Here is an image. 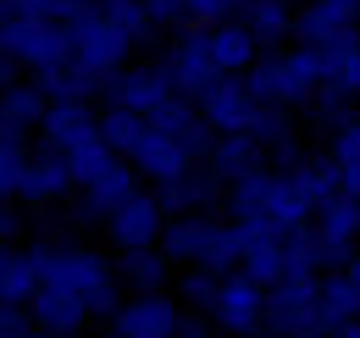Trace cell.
Here are the masks:
<instances>
[{
	"label": "cell",
	"mask_w": 360,
	"mask_h": 338,
	"mask_svg": "<svg viewBox=\"0 0 360 338\" xmlns=\"http://www.w3.org/2000/svg\"><path fill=\"white\" fill-rule=\"evenodd\" d=\"M222 194H227V183L211 167H194L183 177H172V183H155V200L167 206V216H211Z\"/></svg>",
	"instance_id": "5bb4252c"
},
{
	"label": "cell",
	"mask_w": 360,
	"mask_h": 338,
	"mask_svg": "<svg viewBox=\"0 0 360 338\" xmlns=\"http://www.w3.org/2000/svg\"><path fill=\"white\" fill-rule=\"evenodd\" d=\"M0 111H6L11 123L28 133V127H39V123H45L50 100H45V89H39V84H22V78H17L11 89H0Z\"/></svg>",
	"instance_id": "f546056e"
},
{
	"label": "cell",
	"mask_w": 360,
	"mask_h": 338,
	"mask_svg": "<svg viewBox=\"0 0 360 338\" xmlns=\"http://www.w3.org/2000/svg\"><path fill=\"white\" fill-rule=\"evenodd\" d=\"M72 189H78V177H72V161H67V156L39 150V156L28 161V177H22V200H28V206H56V200H67Z\"/></svg>",
	"instance_id": "ac0fdd59"
},
{
	"label": "cell",
	"mask_w": 360,
	"mask_h": 338,
	"mask_svg": "<svg viewBox=\"0 0 360 338\" xmlns=\"http://www.w3.org/2000/svg\"><path fill=\"white\" fill-rule=\"evenodd\" d=\"M305 111H311V123H316V127H333V133H338V127H349V123H355V94L321 89V94H316Z\"/></svg>",
	"instance_id": "d590c367"
},
{
	"label": "cell",
	"mask_w": 360,
	"mask_h": 338,
	"mask_svg": "<svg viewBox=\"0 0 360 338\" xmlns=\"http://www.w3.org/2000/svg\"><path fill=\"white\" fill-rule=\"evenodd\" d=\"M172 100H178V89H172V78H167L161 67H128V73L111 78V106L134 111V117H144V123L161 117Z\"/></svg>",
	"instance_id": "8fae6325"
},
{
	"label": "cell",
	"mask_w": 360,
	"mask_h": 338,
	"mask_svg": "<svg viewBox=\"0 0 360 338\" xmlns=\"http://www.w3.org/2000/svg\"><path fill=\"white\" fill-rule=\"evenodd\" d=\"M6 11H11V0H0V17H6Z\"/></svg>",
	"instance_id": "c3c4849f"
},
{
	"label": "cell",
	"mask_w": 360,
	"mask_h": 338,
	"mask_svg": "<svg viewBox=\"0 0 360 338\" xmlns=\"http://www.w3.org/2000/svg\"><path fill=\"white\" fill-rule=\"evenodd\" d=\"M28 311H34V327L50 338H84V327L94 322V311L78 294H67V289H39Z\"/></svg>",
	"instance_id": "e0dca14e"
},
{
	"label": "cell",
	"mask_w": 360,
	"mask_h": 338,
	"mask_svg": "<svg viewBox=\"0 0 360 338\" xmlns=\"http://www.w3.org/2000/svg\"><path fill=\"white\" fill-rule=\"evenodd\" d=\"M17 73H22V67H17V61H11L6 50H0V89H11V84H17Z\"/></svg>",
	"instance_id": "7bdbcfd3"
},
{
	"label": "cell",
	"mask_w": 360,
	"mask_h": 338,
	"mask_svg": "<svg viewBox=\"0 0 360 338\" xmlns=\"http://www.w3.org/2000/svg\"><path fill=\"white\" fill-rule=\"evenodd\" d=\"M344 277H349V283H355V289H360V250L349 255V261H344Z\"/></svg>",
	"instance_id": "f6af8a7d"
},
{
	"label": "cell",
	"mask_w": 360,
	"mask_h": 338,
	"mask_svg": "<svg viewBox=\"0 0 360 338\" xmlns=\"http://www.w3.org/2000/svg\"><path fill=\"white\" fill-rule=\"evenodd\" d=\"M333 338H360V322H349V327H338Z\"/></svg>",
	"instance_id": "bcb514c9"
},
{
	"label": "cell",
	"mask_w": 360,
	"mask_h": 338,
	"mask_svg": "<svg viewBox=\"0 0 360 338\" xmlns=\"http://www.w3.org/2000/svg\"><path fill=\"white\" fill-rule=\"evenodd\" d=\"M311 50V44H305ZM316 56V78L321 89H338V94H355L360 100V39H344V44H321L311 50Z\"/></svg>",
	"instance_id": "603a6c76"
},
{
	"label": "cell",
	"mask_w": 360,
	"mask_h": 338,
	"mask_svg": "<svg viewBox=\"0 0 360 338\" xmlns=\"http://www.w3.org/2000/svg\"><path fill=\"white\" fill-rule=\"evenodd\" d=\"M316 244H321V266H344L360 250V200L355 194H338L316 211Z\"/></svg>",
	"instance_id": "30bf717a"
},
{
	"label": "cell",
	"mask_w": 360,
	"mask_h": 338,
	"mask_svg": "<svg viewBox=\"0 0 360 338\" xmlns=\"http://www.w3.org/2000/svg\"><path fill=\"white\" fill-rule=\"evenodd\" d=\"M316 338H327V333H316Z\"/></svg>",
	"instance_id": "f907efd6"
},
{
	"label": "cell",
	"mask_w": 360,
	"mask_h": 338,
	"mask_svg": "<svg viewBox=\"0 0 360 338\" xmlns=\"http://www.w3.org/2000/svg\"><path fill=\"white\" fill-rule=\"evenodd\" d=\"M271 156H266V144L255 139V133H222L217 139V150H211V161L205 167L217 172L222 183H238L244 172H255V167H266Z\"/></svg>",
	"instance_id": "7402d4cb"
},
{
	"label": "cell",
	"mask_w": 360,
	"mask_h": 338,
	"mask_svg": "<svg viewBox=\"0 0 360 338\" xmlns=\"http://www.w3.org/2000/svg\"><path fill=\"white\" fill-rule=\"evenodd\" d=\"M167 222H172L167 206H161L155 194H144V189H139L134 200H128V206H117L100 227L111 233V244H117V250H144V244H161Z\"/></svg>",
	"instance_id": "ba28073f"
},
{
	"label": "cell",
	"mask_w": 360,
	"mask_h": 338,
	"mask_svg": "<svg viewBox=\"0 0 360 338\" xmlns=\"http://www.w3.org/2000/svg\"><path fill=\"white\" fill-rule=\"evenodd\" d=\"M161 73L172 78V89H178L183 100H200L205 89L217 84V78H227L222 67H217V56H211V44H205V28H194V34H183L172 50H167V61H161Z\"/></svg>",
	"instance_id": "52a82bcc"
},
{
	"label": "cell",
	"mask_w": 360,
	"mask_h": 338,
	"mask_svg": "<svg viewBox=\"0 0 360 338\" xmlns=\"http://www.w3.org/2000/svg\"><path fill=\"white\" fill-rule=\"evenodd\" d=\"M0 50H6L22 73H45V67L72 61V34H67L61 23L11 11V17H0Z\"/></svg>",
	"instance_id": "3957f363"
},
{
	"label": "cell",
	"mask_w": 360,
	"mask_h": 338,
	"mask_svg": "<svg viewBox=\"0 0 360 338\" xmlns=\"http://www.w3.org/2000/svg\"><path fill=\"white\" fill-rule=\"evenodd\" d=\"M39 133H45V150H56V156H72V150H84L89 139H100V117H94L84 100H50L45 123H39Z\"/></svg>",
	"instance_id": "2e32d148"
},
{
	"label": "cell",
	"mask_w": 360,
	"mask_h": 338,
	"mask_svg": "<svg viewBox=\"0 0 360 338\" xmlns=\"http://www.w3.org/2000/svg\"><path fill=\"white\" fill-rule=\"evenodd\" d=\"M28 144H0V200H22V177H28Z\"/></svg>",
	"instance_id": "74e56055"
},
{
	"label": "cell",
	"mask_w": 360,
	"mask_h": 338,
	"mask_svg": "<svg viewBox=\"0 0 360 338\" xmlns=\"http://www.w3.org/2000/svg\"><path fill=\"white\" fill-rule=\"evenodd\" d=\"M194 106H200V117L217 127V133H250V127H255V117H261V100L250 94V84H244V78H233V73H227V78H217V84L205 89Z\"/></svg>",
	"instance_id": "9c48e42d"
},
{
	"label": "cell",
	"mask_w": 360,
	"mask_h": 338,
	"mask_svg": "<svg viewBox=\"0 0 360 338\" xmlns=\"http://www.w3.org/2000/svg\"><path fill=\"white\" fill-rule=\"evenodd\" d=\"M250 94L261 106H277V111H305L316 94H321V78H316V56L300 44V50H271L261 56L250 73H244Z\"/></svg>",
	"instance_id": "7a4b0ae2"
},
{
	"label": "cell",
	"mask_w": 360,
	"mask_h": 338,
	"mask_svg": "<svg viewBox=\"0 0 360 338\" xmlns=\"http://www.w3.org/2000/svg\"><path fill=\"white\" fill-rule=\"evenodd\" d=\"M100 133H105V144L128 161V156L139 150V139L150 133V123H144V117H134V111H122V106H105V111H100Z\"/></svg>",
	"instance_id": "1f68e13d"
},
{
	"label": "cell",
	"mask_w": 360,
	"mask_h": 338,
	"mask_svg": "<svg viewBox=\"0 0 360 338\" xmlns=\"http://www.w3.org/2000/svg\"><path fill=\"white\" fill-rule=\"evenodd\" d=\"M211 322H217L227 338L261 333V327H266V289H261L255 277H244V272H227V277H222V294H217V311H211Z\"/></svg>",
	"instance_id": "8992f818"
},
{
	"label": "cell",
	"mask_w": 360,
	"mask_h": 338,
	"mask_svg": "<svg viewBox=\"0 0 360 338\" xmlns=\"http://www.w3.org/2000/svg\"><path fill=\"white\" fill-rule=\"evenodd\" d=\"M355 28H360V0H311L294 17V39L311 44V50L355 39Z\"/></svg>",
	"instance_id": "7c38bea8"
},
{
	"label": "cell",
	"mask_w": 360,
	"mask_h": 338,
	"mask_svg": "<svg viewBox=\"0 0 360 338\" xmlns=\"http://www.w3.org/2000/svg\"><path fill=\"white\" fill-rule=\"evenodd\" d=\"M294 17H300V11H294L288 0H250L238 23H244V28L255 34V44L266 50V44H283L288 34H294Z\"/></svg>",
	"instance_id": "484cf974"
},
{
	"label": "cell",
	"mask_w": 360,
	"mask_h": 338,
	"mask_svg": "<svg viewBox=\"0 0 360 338\" xmlns=\"http://www.w3.org/2000/svg\"><path fill=\"white\" fill-rule=\"evenodd\" d=\"M11 233H17V211H11V206H6V200H0V244H6V239H11Z\"/></svg>",
	"instance_id": "ee69618b"
},
{
	"label": "cell",
	"mask_w": 360,
	"mask_h": 338,
	"mask_svg": "<svg viewBox=\"0 0 360 338\" xmlns=\"http://www.w3.org/2000/svg\"><path fill=\"white\" fill-rule=\"evenodd\" d=\"M155 28H188V0H144Z\"/></svg>",
	"instance_id": "60d3db41"
},
{
	"label": "cell",
	"mask_w": 360,
	"mask_h": 338,
	"mask_svg": "<svg viewBox=\"0 0 360 338\" xmlns=\"http://www.w3.org/2000/svg\"><path fill=\"white\" fill-rule=\"evenodd\" d=\"M134 194H139V167L117 156V161L100 172L94 183H84V211H89L94 222H105V216L117 211V206H128Z\"/></svg>",
	"instance_id": "d6986e66"
},
{
	"label": "cell",
	"mask_w": 360,
	"mask_h": 338,
	"mask_svg": "<svg viewBox=\"0 0 360 338\" xmlns=\"http://www.w3.org/2000/svg\"><path fill=\"white\" fill-rule=\"evenodd\" d=\"M217 294H222V277L217 272H205V266H188L178 283V299L188 311H217Z\"/></svg>",
	"instance_id": "e575fe53"
},
{
	"label": "cell",
	"mask_w": 360,
	"mask_h": 338,
	"mask_svg": "<svg viewBox=\"0 0 360 338\" xmlns=\"http://www.w3.org/2000/svg\"><path fill=\"white\" fill-rule=\"evenodd\" d=\"M238 272H244V277H255L261 289H277L283 277H294V266H288V250H283V233H277V239H266V244H250Z\"/></svg>",
	"instance_id": "f1b7e54d"
},
{
	"label": "cell",
	"mask_w": 360,
	"mask_h": 338,
	"mask_svg": "<svg viewBox=\"0 0 360 338\" xmlns=\"http://www.w3.org/2000/svg\"><path fill=\"white\" fill-rule=\"evenodd\" d=\"M205 222L211 216H172L167 233H161V250L172 255L178 266H194L200 261V239H205Z\"/></svg>",
	"instance_id": "d6a6232c"
},
{
	"label": "cell",
	"mask_w": 360,
	"mask_h": 338,
	"mask_svg": "<svg viewBox=\"0 0 360 338\" xmlns=\"http://www.w3.org/2000/svg\"><path fill=\"white\" fill-rule=\"evenodd\" d=\"M128 50H134V34H122L94 0V11L72 28V61L100 73V78H117V73H128Z\"/></svg>",
	"instance_id": "5b68a950"
},
{
	"label": "cell",
	"mask_w": 360,
	"mask_h": 338,
	"mask_svg": "<svg viewBox=\"0 0 360 338\" xmlns=\"http://www.w3.org/2000/svg\"><path fill=\"white\" fill-rule=\"evenodd\" d=\"M194 266H205V272H217V277H227V272H238L244 266V244H238V227H233V216L227 222H205V239H200V261Z\"/></svg>",
	"instance_id": "d4e9b609"
},
{
	"label": "cell",
	"mask_w": 360,
	"mask_h": 338,
	"mask_svg": "<svg viewBox=\"0 0 360 338\" xmlns=\"http://www.w3.org/2000/svg\"><path fill=\"white\" fill-rule=\"evenodd\" d=\"M28 338H50V333H39V327H34V333H28Z\"/></svg>",
	"instance_id": "681fc988"
},
{
	"label": "cell",
	"mask_w": 360,
	"mask_h": 338,
	"mask_svg": "<svg viewBox=\"0 0 360 338\" xmlns=\"http://www.w3.org/2000/svg\"><path fill=\"white\" fill-rule=\"evenodd\" d=\"M321 322H327V338L338 333V327H349V322H360V289L338 272H327L321 277Z\"/></svg>",
	"instance_id": "83f0119b"
},
{
	"label": "cell",
	"mask_w": 360,
	"mask_h": 338,
	"mask_svg": "<svg viewBox=\"0 0 360 338\" xmlns=\"http://www.w3.org/2000/svg\"><path fill=\"white\" fill-rule=\"evenodd\" d=\"M266 327L277 338H316L327 333L321 322V272H300L266 289Z\"/></svg>",
	"instance_id": "277c9868"
},
{
	"label": "cell",
	"mask_w": 360,
	"mask_h": 338,
	"mask_svg": "<svg viewBox=\"0 0 360 338\" xmlns=\"http://www.w3.org/2000/svg\"><path fill=\"white\" fill-rule=\"evenodd\" d=\"M122 333L134 338H178L183 333V299L172 294H134L122 299V311L111 316Z\"/></svg>",
	"instance_id": "4fadbf2b"
},
{
	"label": "cell",
	"mask_w": 360,
	"mask_h": 338,
	"mask_svg": "<svg viewBox=\"0 0 360 338\" xmlns=\"http://www.w3.org/2000/svg\"><path fill=\"white\" fill-rule=\"evenodd\" d=\"M34 255H39V289L78 294L94 316L122 311V272L111 266V255L89 250V244H34Z\"/></svg>",
	"instance_id": "6da1fadb"
},
{
	"label": "cell",
	"mask_w": 360,
	"mask_h": 338,
	"mask_svg": "<svg viewBox=\"0 0 360 338\" xmlns=\"http://www.w3.org/2000/svg\"><path fill=\"white\" fill-rule=\"evenodd\" d=\"M205 44H211L217 67L233 73V78H244V73L261 61V44H255V34H250L244 23H217V28H205Z\"/></svg>",
	"instance_id": "44dd1931"
},
{
	"label": "cell",
	"mask_w": 360,
	"mask_h": 338,
	"mask_svg": "<svg viewBox=\"0 0 360 338\" xmlns=\"http://www.w3.org/2000/svg\"><path fill=\"white\" fill-rule=\"evenodd\" d=\"M67 161H72V177H78V189H84V183H94L100 172L117 161V150H111V144H105V133H100V139H89V144H84V150H72Z\"/></svg>",
	"instance_id": "8d00e7d4"
},
{
	"label": "cell",
	"mask_w": 360,
	"mask_h": 338,
	"mask_svg": "<svg viewBox=\"0 0 360 338\" xmlns=\"http://www.w3.org/2000/svg\"><path fill=\"white\" fill-rule=\"evenodd\" d=\"M11 11H28V17H45V23H61L67 34L94 11V0H11ZM6 11V17H11Z\"/></svg>",
	"instance_id": "836d02e7"
},
{
	"label": "cell",
	"mask_w": 360,
	"mask_h": 338,
	"mask_svg": "<svg viewBox=\"0 0 360 338\" xmlns=\"http://www.w3.org/2000/svg\"><path fill=\"white\" fill-rule=\"evenodd\" d=\"M34 84L45 89V100H84V106H89L94 94H111V78H100V73L78 67V61H61V67L34 73Z\"/></svg>",
	"instance_id": "ffe728a7"
},
{
	"label": "cell",
	"mask_w": 360,
	"mask_h": 338,
	"mask_svg": "<svg viewBox=\"0 0 360 338\" xmlns=\"http://www.w3.org/2000/svg\"><path fill=\"white\" fill-rule=\"evenodd\" d=\"M34 294H39V255L34 250H6V261H0V299L34 305Z\"/></svg>",
	"instance_id": "4316f807"
},
{
	"label": "cell",
	"mask_w": 360,
	"mask_h": 338,
	"mask_svg": "<svg viewBox=\"0 0 360 338\" xmlns=\"http://www.w3.org/2000/svg\"><path fill=\"white\" fill-rule=\"evenodd\" d=\"M100 338H134V333H122V327H117V322H111V333H100Z\"/></svg>",
	"instance_id": "7dc6e473"
},
{
	"label": "cell",
	"mask_w": 360,
	"mask_h": 338,
	"mask_svg": "<svg viewBox=\"0 0 360 338\" xmlns=\"http://www.w3.org/2000/svg\"><path fill=\"white\" fill-rule=\"evenodd\" d=\"M250 0H188V28H217V23H238Z\"/></svg>",
	"instance_id": "f35d334b"
},
{
	"label": "cell",
	"mask_w": 360,
	"mask_h": 338,
	"mask_svg": "<svg viewBox=\"0 0 360 338\" xmlns=\"http://www.w3.org/2000/svg\"><path fill=\"white\" fill-rule=\"evenodd\" d=\"M327 161L338 167L344 194H355V200H360V117H355L349 127H338V133H333V150H327Z\"/></svg>",
	"instance_id": "4dcf8cb0"
},
{
	"label": "cell",
	"mask_w": 360,
	"mask_h": 338,
	"mask_svg": "<svg viewBox=\"0 0 360 338\" xmlns=\"http://www.w3.org/2000/svg\"><path fill=\"white\" fill-rule=\"evenodd\" d=\"M128 161L139 167V177H155V183H172V177H183V172L205 167V161L188 156V144H183L178 133H167V127H155V123H150V133L139 139V150L128 156Z\"/></svg>",
	"instance_id": "9a60e30c"
},
{
	"label": "cell",
	"mask_w": 360,
	"mask_h": 338,
	"mask_svg": "<svg viewBox=\"0 0 360 338\" xmlns=\"http://www.w3.org/2000/svg\"><path fill=\"white\" fill-rule=\"evenodd\" d=\"M178 338H222V327H217V322H183Z\"/></svg>",
	"instance_id": "b9f144b4"
},
{
	"label": "cell",
	"mask_w": 360,
	"mask_h": 338,
	"mask_svg": "<svg viewBox=\"0 0 360 338\" xmlns=\"http://www.w3.org/2000/svg\"><path fill=\"white\" fill-rule=\"evenodd\" d=\"M28 333H34V311L0 299V338H28Z\"/></svg>",
	"instance_id": "ab89813d"
},
{
	"label": "cell",
	"mask_w": 360,
	"mask_h": 338,
	"mask_svg": "<svg viewBox=\"0 0 360 338\" xmlns=\"http://www.w3.org/2000/svg\"><path fill=\"white\" fill-rule=\"evenodd\" d=\"M172 255L161 250V244H144V250H122L117 261V272H122V283H134L139 294H167V277H172Z\"/></svg>",
	"instance_id": "cb8c5ba5"
}]
</instances>
